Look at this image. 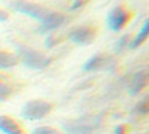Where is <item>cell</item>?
<instances>
[{"label":"cell","instance_id":"cell-1","mask_svg":"<svg viewBox=\"0 0 149 134\" xmlns=\"http://www.w3.org/2000/svg\"><path fill=\"white\" fill-rule=\"evenodd\" d=\"M17 57L27 67L33 70H43L52 63V58L45 55L42 51H37L34 48L26 45H17Z\"/></svg>","mask_w":149,"mask_h":134},{"label":"cell","instance_id":"cell-2","mask_svg":"<svg viewBox=\"0 0 149 134\" xmlns=\"http://www.w3.org/2000/svg\"><path fill=\"white\" fill-rule=\"evenodd\" d=\"M52 107L54 106L46 100H40V99L30 100L24 104L22 110H21V116L27 121H39L51 113Z\"/></svg>","mask_w":149,"mask_h":134},{"label":"cell","instance_id":"cell-3","mask_svg":"<svg viewBox=\"0 0 149 134\" xmlns=\"http://www.w3.org/2000/svg\"><path fill=\"white\" fill-rule=\"evenodd\" d=\"M10 8L14 10H17V12H19V14H24L27 17H31L34 19H40V21L49 12V9H46L45 6L27 2V0H15V2L10 3Z\"/></svg>","mask_w":149,"mask_h":134},{"label":"cell","instance_id":"cell-4","mask_svg":"<svg viewBox=\"0 0 149 134\" xmlns=\"http://www.w3.org/2000/svg\"><path fill=\"white\" fill-rule=\"evenodd\" d=\"M131 19V12L125 6H115L107 15V26L113 31H121Z\"/></svg>","mask_w":149,"mask_h":134},{"label":"cell","instance_id":"cell-5","mask_svg":"<svg viewBox=\"0 0 149 134\" xmlns=\"http://www.w3.org/2000/svg\"><path fill=\"white\" fill-rule=\"evenodd\" d=\"M115 67V60L109 54H94L84 64L85 72H100V70H112Z\"/></svg>","mask_w":149,"mask_h":134},{"label":"cell","instance_id":"cell-6","mask_svg":"<svg viewBox=\"0 0 149 134\" xmlns=\"http://www.w3.org/2000/svg\"><path fill=\"white\" fill-rule=\"evenodd\" d=\"M95 36H97V28L94 26H81V27L73 28L69 33V39L76 45L85 46V45L93 43Z\"/></svg>","mask_w":149,"mask_h":134},{"label":"cell","instance_id":"cell-7","mask_svg":"<svg viewBox=\"0 0 149 134\" xmlns=\"http://www.w3.org/2000/svg\"><path fill=\"white\" fill-rule=\"evenodd\" d=\"M97 124H93L90 119L76 118V119H67L63 122V130L67 134H91Z\"/></svg>","mask_w":149,"mask_h":134},{"label":"cell","instance_id":"cell-8","mask_svg":"<svg viewBox=\"0 0 149 134\" xmlns=\"http://www.w3.org/2000/svg\"><path fill=\"white\" fill-rule=\"evenodd\" d=\"M66 21H67V18H66L64 14H61V12H52V10H49L48 14L45 15V18L42 19V24H40L39 31H40V33L54 31V30L60 28L61 26H64Z\"/></svg>","mask_w":149,"mask_h":134},{"label":"cell","instance_id":"cell-9","mask_svg":"<svg viewBox=\"0 0 149 134\" xmlns=\"http://www.w3.org/2000/svg\"><path fill=\"white\" fill-rule=\"evenodd\" d=\"M148 85V70L143 69L137 73H134L128 82V94L130 95H137L142 92Z\"/></svg>","mask_w":149,"mask_h":134},{"label":"cell","instance_id":"cell-10","mask_svg":"<svg viewBox=\"0 0 149 134\" xmlns=\"http://www.w3.org/2000/svg\"><path fill=\"white\" fill-rule=\"evenodd\" d=\"M0 131L5 134H24L26 133L22 125L17 119H14L12 116H8V115L0 116Z\"/></svg>","mask_w":149,"mask_h":134},{"label":"cell","instance_id":"cell-11","mask_svg":"<svg viewBox=\"0 0 149 134\" xmlns=\"http://www.w3.org/2000/svg\"><path fill=\"white\" fill-rule=\"evenodd\" d=\"M19 63L17 54L9 51H0V70H9L14 69Z\"/></svg>","mask_w":149,"mask_h":134},{"label":"cell","instance_id":"cell-12","mask_svg":"<svg viewBox=\"0 0 149 134\" xmlns=\"http://www.w3.org/2000/svg\"><path fill=\"white\" fill-rule=\"evenodd\" d=\"M148 34H149V21L146 19V21L143 22V26H142V30H140V31L137 33V36H136V37L133 39V42L128 43V46L131 48V49H136V48H139L142 43L146 42Z\"/></svg>","mask_w":149,"mask_h":134},{"label":"cell","instance_id":"cell-13","mask_svg":"<svg viewBox=\"0 0 149 134\" xmlns=\"http://www.w3.org/2000/svg\"><path fill=\"white\" fill-rule=\"evenodd\" d=\"M133 112L137 113V115H140V116H146V115H148V112H149V101H148L146 97H145L143 100H140L137 104H136V107H134Z\"/></svg>","mask_w":149,"mask_h":134},{"label":"cell","instance_id":"cell-14","mask_svg":"<svg viewBox=\"0 0 149 134\" xmlns=\"http://www.w3.org/2000/svg\"><path fill=\"white\" fill-rule=\"evenodd\" d=\"M31 134H63L60 130L49 127V125H43V127H37L31 131Z\"/></svg>","mask_w":149,"mask_h":134},{"label":"cell","instance_id":"cell-15","mask_svg":"<svg viewBox=\"0 0 149 134\" xmlns=\"http://www.w3.org/2000/svg\"><path fill=\"white\" fill-rule=\"evenodd\" d=\"M12 94V88L8 85V82L5 83H0V101H5L8 100Z\"/></svg>","mask_w":149,"mask_h":134},{"label":"cell","instance_id":"cell-16","mask_svg":"<svg viewBox=\"0 0 149 134\" xmlns=\"http://www.w3.org/2000/svg\"><path fill=\"white\" fill-rule=\"evenodd\" d=\"M128 36L125 34V36H122V37L116 42V45H115V51L116 52H122L124 49H125V46H128Z\"/></svg>","mask_w":149,"mask_h":134},{"label":"cell","instance_id":"cell-17","mask_svg":"<svg viewBox=\"0 0 149 134\" xmlns=\"http://www.w3.org/2000/svg\"><path fill=\"white\" fill-rule=\"evenodd\" d=\"M58 42H60V39L57 37L55 34H49L48 37H46V40H45V45H46V48H52V46H55Z\"/></svg>","mask_w":149,"mask_h":134},{"label":"cell","instance_id":"cell-18","mask_svg":"<svg viewBox=\"0 0 149 134\" xmlns=\"http://www.w3.org/2000/svg\"><path fill=\"white\" fill-rule=\"evenodd\" d=\"M86 2H88V0H74V2L72 3V6H70V9H72V10L81 9V8H84V6L86 5Z\"/></svg>","mask_w":149,"mask_h":134},{"label":"cell","instance_id":"cell-19","mask_svg":"<svg viewBox=\"0 0 149 134\" xmlns=\"http://www.w3.org/2000/svg\"><path fill=\"white\" fill-rule=\"evenodd\" d=\"M127 130L128 127L125 124H121V125H116V128L113 130V134H127Z\"/></svg>","mask_w":149,"mask_h":134},{"label":"cell","instance_id":"cell-20","mask_svg":"<svg viewBox=\"0 0 149 134\" xmlns=\"http://www.w3.org/2000/svg\"><path fill=\"white\" fill-rule=\"evenodd\" d=\"M9 18V14L6 10H3V9H0V22H3V21H6Z\"/></svg>","mask_w":149,"mask_h":134},{"label":"cell","instance_id":"cell-21","mask_svg":"<svg viewBox=\"0 0 149 134\" xmlns=\"http://www.w3.org/2000/svg\"><path fill=\"white\" fill-rule=\"evenodd\" d=\"M0 83H5V82H3V81H2V79H0Z\"/></svg>","mask_w":149,"mask_h":134}]
</instances>
